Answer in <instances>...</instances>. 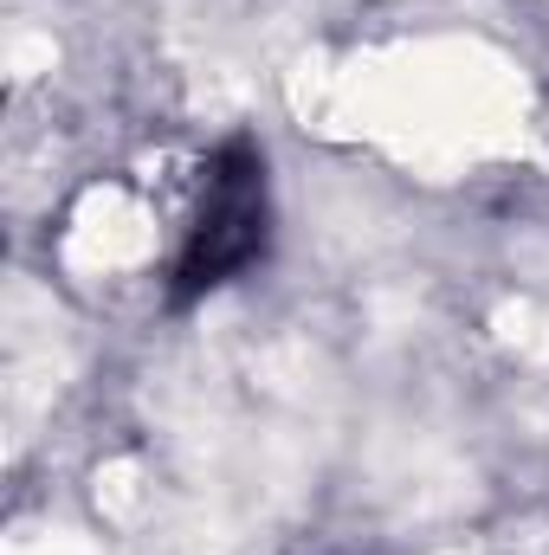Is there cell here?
<instances>
[{
  "mask_svg": "<svg viewBox=\"0 0 549 555\" xmlns=\"http://www.w3.org/2000/svg\"><path fill=\"white\" fill-rule=\"evenodd\" d=\"M266 253V162L253 149H227L207 175V207L188 233L181 253V297L214 291L240 266H253Z\"/></svg>",
  "mask_w": 549,
  "mask_h": 555,
  "instance_id": "cell-1",
  "label": "cell"
}]
</instances>
